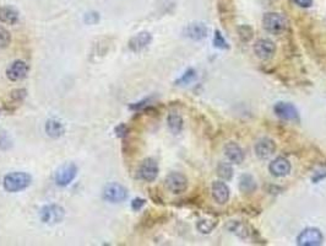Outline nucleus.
Segmentation results:
<instances>
[{"mask_svg":"<svg viewBox=\"0 0 326 246\" xmlns=\"http://www.w3.org/2000/svg\"><path fill=\"white\" fill-rule=\"evenodd\" d=\"M25 98H26V90L25 89H16V90L10 93L7 105L12 106V110H15L25 100Z\"/></svg>","mask_w":326,"mask_h":246,"instance_id":"4be33fe9","label":"nucleus"},{"mask_svg":"<svg viewBox=\"0 0 326 246\" xmlns=\"http://www.w3.org/2000/svg\"><path fill=\"white\" fill-rule=\"evenodd\" d=\"M194 76H195V71H194L193 69H189V70L184 74L183 78H181L180 80H178V83H188V81H190Z\"/></svg>","mask_w":326,"mask_h":246,"instance_id":"7c9ffc66","label":"nucleus"},{"mask_svg":"<svg viewBox=\"0 0 326 246\" xmlns=\"http://www.w3.org/2000/svg\"><path fill=\"white\" fill-rule=\"evenodd\" d=\"M184 34L189 38L198 41V39L205 38L206 35H207V27L204 24H201V22H195V24L188 25L186 29L184 30Z\"/></svg>","mask_w":326,"mask_h":246,"instance_id":"f3484780","label":"nucleus"},{"mask_svg":"<svg viewBox=\"0 0 326 246\" xmlns=\"http://www.w3.org/2000/svg\"><path fill=\"white\" fill-rule=\"evenodd\" d=\"M238 36L243 42H249L254 36V31L249 25H240L238 27Z\"/></svg>","mask_w":326,"mask_h":246,"instance_id":"a878e982","label":"nucleus"},{"mask_svg":"<svg viewBox=\"0 0 326 246\" xmlns=\"http://www.w3.org/2000/svg\"><path fill=\"white\" fill-rule=\"evenodd\" d=\"M213 43H215L216 47H218V48H228V44L227 42H226V39L223 38V36L221 35L220 31H216L215 32V38H213Z\"/></svg>","mask_w":326,"mask_h":246,"instance_id":"cd10ccee","label":"nucleus"},{"mask_svg":"<svg viewBox=\"0 0 326 246\" xmlns=\"http://www.w3.org/2000/svg\"><path fill=\"white\" fill-rule=\"evenodd\" d=\"M116 133L118 137H126V134H128V127H126L125 124H120V126H118L116 128Z\"/></svg>","mask_w":326,"mask_h":246,"instance_id":"2f4dec72","label":"nucleus"},{"mask_svg":"<svg viewBox=\"0 0 326 246\" xmlns=\"http://www.w3.org/2000/svg\"><path fill=\"white\" fill-rule=\"evenodd\" d=\"M268 170L276 177H283L291 173V163L285 158H277L270 164Z\"/></svg>","mask_w":326,"mask_h":246,"instance_id":"4468645a","label":"nucleus"},{"mask_svg":"<svg viewBox=\"0 0 326 246\" xmlns=\"http://www.w3.org/2000/svg\"><path fill=\"white\" fill-rule=\"evenodd\" d=\"M41 220L46 224H56V223L61 222L65 217V211L58 205H49L46 206L41 210L39 213Z\"/></svg>","mask_w":326,"mask_h":246,"instance_id":"20e7f679","label":"nucleus"},{"mask_svg":"<svg viewBox=\"0 0 326 246\" xmlns=\"http://www.w3.org/2000/svg\"><path fill=\"white\" fill-rule=\"evenodd\" d=\"M264 29L273 35H281L287 30L288 21L282 14L277 12H268L263 19Z\"/></svg>","mask_w":326,"mask_h":246,"instance_id":"f03ea898","label":"nucleus"},{"mask_svg":"<svg viewBox=\"0 0 326 246\" xmlns=\"http://www.w3.org/2000/svg\"><path fill=\"white\" fill-rule=\"evenodd\" d=\"M167 122H168V127L173 133H179V132L183 129V118L179 113L177 112H171L167 118Z\"/></svg>","mask_w":326,"mask_h":246,"instance_id":"412c9836","label":"nucleus"},{"mask_svg":"<svg viewBox=\"0 0 326 246\" xmlns=\"http://www.w3.org/2000/svg\"><path fill=\"white\" fill-rule=\"evenodd\" d=\"M293 1L300 7H309L313 4V0H293Z\"/></svg>","mask_w":326,"mask_h":246,"instance_id":"473e14b6","label":"nucleus"},{"mask_svg":"<svg viewBox=\"0 0 326 246\" xmlns=\"http://www.w3.org/2000/svg\"><path fill=\"white\" fill-rule=\"evenodd\" d=\"M323 234L319 229L308 228L304 229L297 238V244L299 246H319L323 244Z\"/></svg>","mask_w":326,"mask_h":246,"instance_id":"423d86ee","label":"nucleus"},{"mask_svg":"<svg viewBox=\"0 0 326 246\" xmlns=\"http://www.w3.org/2000/svg\"><path fill=\"white\" fill-rule=\"evenodd\" d=\"M276 150V144L270 138H261L255 144V154L260 159H267Z\"/></svg>","mask_w":326,"mask_h":246,"instance_id":"f8f14e48","label":"nucleus"},{"mask_svg":"<svg viewBox=\"0 0 326 246\" xmlns=\"http://www.w3.org/2000/svg\"><path fill=\"white\" fill-rule=\"evenodd\" d=\"M228 229L231 230L232 233H235L236 235H238L239 238H248L250 235V232H249V227L246 224H243L240 222H231L230 224L227 225Z\"/></svg>","mask_w":326,"mask_h":246,"instance_id":"5701e85b","label":"nucleus"},{"mask_svg":"<svg viewBox=\"0 0 326 246\" xmlns=\"http://www.w3.org/2000/svg\"><path fill=\"white\" fill-rule=\"evenodd\" d=\"M11 43V34L6 29L0 26V49L6 48Z\"/></svg>","mask_w":326,"mask_h":246,"instance_id":"bb28decb","label":"nucleus"},{"mask_svg":"<svg viewBox=\"0 0 326 246\" xmlns=\"http://www.w3.org/2000/svg\"><path fill=\"white\" fill-rule=\"evenodd\" d=\"M275 113L280 118L285 121H293V122H298L299 121V113H298L297 108L290 103H277L273 107Z\"/></svg>","mask_w":326,"mask_h":246,"instance_id":"9b49d317","label":"nucleus"},{"mask_svg":"<svg viewBox=\"0 0 326 246\" xmlns=\"http://www.w3.org/2000/svg\"><path fill=\"white\" fill-rule=\"evenodd\" d=\"M145 200H143V198H135V200L131 202V208H133L134 211H140L141 208L145 206Z\"/></svg>","mask_w":326,"mask_h":246,"instance_id":"c85d7f7f","label":"nucleus"},{"mask_svg":"<svg viewBox=\"0 0 326 246\" xmlns=\"http://www.w3.org/2000/svg\"><path fill=\"white\" fill-rule=\"evenodd\" d=\"M78 175V168L75 164H66L58 169L56 173V182L59 186H68Z\"/></svg>","mask_w":326,"mask_h":246,"instance_id":"1a4fd4ad","label":"nucleus"},{"mask_svg":"<svg viewBox=\"0 0 326 246\" xmlns=\"http://www.w3.org/2000/svg\"><path fill=\"white\" fill-rule=\"evenodd\" d=\"M225 154L228 160L233 164H242L244 161V151L235 141H230L226 144Z\"/></svg>","mask_w":326,"mask_h":246,"instance_id":"2eb2a0df","label":"nucleus"},{"mask_svg":"<svg viewBox=\"0 0 326 246\" xmlns=\"http://www.w3.org/2000/svg\"><path fill=\"white\" fill-rule=\"evenodd\" d=\"M239 188L244 195H251L256 191V181L249 174H244L239 178Z\"/></svg>","mask_w":326,"mask_h":246,"instance_id":"6ab92c4d","label":"nucleus"},{"mask_svg":"<svg viewBox=\"0 0 326 246\" xmlns=\"http://www.w3.org/2000/svg\"><path fill=\"white\" fill-rule=\"evenodd\" d=\"M152 41V36L148 32L144 31L140 34L135 35L134 37H131V39L129 41V48L133 52H140L143 49H145L148 44Z\"/></svg>","mask_w":326,"mask_h":246,"instance_id":"ddd939ff","label":"nucleus"},{"mask_svg":"<svg viewBox=\"0 0 326 246\" xmlns=\"http://www.w3.org/2000/svg\"><path fill=\"white\" fill-rule=\"evenodd\" d=\"M216 225H217V223H216L215 220L201 219L199 220L198 224H196V228H198L199 232H201L203 234H208V233H211L215 229Z\"/></svg>","mask_w":326,"mask_h":246,"instance_id":"393cba45","label":"nucleus"},{"mask_svg":"<svg viewBox=\"0 0 326 246\" xmlns=\"http://www.w3.org/2000/svg\"><path fill=\"white\" fill-rule=\"evenodd\" d=\"M254 52L256 57L263 61H267L273 57L276 52V44L268 38H260L254 44Z\"/></svg>","mask_w":326,"mask_h":246,"instance_id":"6e6552de","label":"nucleus"},{"mask_svg":"<svg viewBox=\"0 0 326 246\" xmlns=\"http://www.w3.org/2000/svg\"><path fill=\"white\" fill-rule=\"evenodd\" d=\"M31 183V176L26 173H11L4 177V188L7 192H19L29 187Z\"/></svg>","mask_w":326,"mask_h":246,"instance_id":"f257e3e1","label":"nucleus"},{"mask_svg":"<svg viewBox=\"0 0 326 246\" xmlns=\"http://www.w3.org/2000/svg\"><path fill=\"white\" fill-rule=\"evenodd\" d=\"M85 21L89 25L96 24V22L98 21V14H96V12H89V14H86V16H85Z\"/></svg>","mask_w":326,"mask_h":246,"instance_id":"c756f323","label":"nucleus"},{"mask_svg":"<svg viewBox=\"0 0 326 246\" xmlns=\"http://www.w3.org/2000/svg\"><path fill=\"white\" fill-rule=\"evenodd\" d=\"M217 175L223 180H231L233 176L232 165L228 163H220L217 166Z\"/></svg>","mask_w":326,"mask_h":246,"instance_id":"b1692460","label":"nucleus"},{"mask_svg":"<svg viewBox=\"0 0 326 246\" xmlns=\"http://www.w3.org/2000/svg\"><path fill=\"white\" fill-rule=\"evenodd\" d=\"M212 197L220 205H225L230 200V188L225 182L215 181L212 183Z\"/></svg>","mask_w":326,"mask_h":246,"instance_id":"dca6fc26","label":"nucleus"},{"mask_svg":"<svg viewBox=\"0 0 326 246\" xmlns=\"http://www.w3.org/2000/svg\"><path fill=\"white\" fill-rule=\"evenodd\" d=\"M164 186L169 192L180 195L188 188V178L180 173H171L164 180Z\"/></svg>","mask_w":326,"mask_h":246,"instance_id":"7ed1b4c3","label":"nucleus"},{"mask_svg":"<svg viewBox=\"0 0 326 246\" xmlns=\"http://www.w3.org/2000/svg\"><path fill=\"white\" fill-rule=\"evenodd\" d=\"M29 64L24 61H15L7 67L6 76L11 81H20L25 79L29 74Z\"/></svg>","mask_w":326,"mask_h":246,"instance_id":"9d476101","label":"nucleus"},{"mask_svg":"<svg viewBox=\"0 0 326 246\" xmlns=\"http://www.w3.org/2000/svg\"><path fill=\"white\" fill-rule=\"evenodd\" d=\"M139 176L146 182H153L158 176L157 161L152 158L145 159L139 168Z\"/></svg>","mask_w":326,"mask_h":246,"instance_id":"0eeeda50","label":"nucleus"},{"mask_svg":"<svg viewBox=\"0 0 326 246\" xmlns=\"http://www.w3.org/2000/svg\"><path fill=\"white\" fill-rule=\"evenodd\" d=\"M0 21L6 25H15L19 21V11L15 7L5 5L0 7Z\"/></svg>","mask_w":326,"mask_h":246,"instance_id":"a211bd4d","label":"nucleus"},{"mask_svg":"<svg viewBox=\"0 0 326 246\" xmlns=\"http://www.w3.org/2000/svg\"><path fill=\"white\" fill-rule=\"evenodd\" d=\"M46 132L52 138H58V137L63 136L64 133L63 123H60L57 120H49L46 123Z\"/></svg>","mask_w":326,"mask_h":246,"instance_id":"aec40b11","label":"nucleus"},{"mask_svg":"<svg viewBox=\"0 0 326 246\" xmlns=\"http://www.w3.org/2000/svg\"><path fill=\"white\" fill-rule=\"evenodd\" d=\"M126 197H128V191H126V188L124 187V186H121L120 183H109L103 190V198L106 201H108V202H123L124 200H126Z\"/></svg>","mask_w":326,"mask_h":246,"instance_id":"39448f33","label":"nucleus"}]
</instances>
